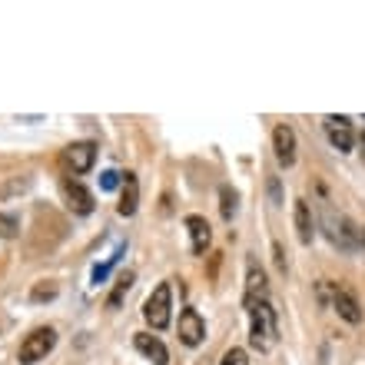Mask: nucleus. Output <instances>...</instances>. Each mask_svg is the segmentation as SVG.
<instances>
[{"instance_id":"1","label":"nucleus","mask_w":365,"mask_h":365,"mask_svg":"<svg viewBox=\"0 0 365 365\" xmlns=\"http://www.w3.org/2000/svg\"><path fill=\"white\" fill-rule=\"evenodd\" d=\"M276 339H279L276 309L269 306V299H262V302L250 306V346L256 352H272Z\"/></svg>"},{"instance_id":"2","label":"nucleus","mask_w":365,"mask_h":365,"mask_svg":"<svg viewBox=\"0 0 365 365\" xmlns=\"http://www.w3.org/2000/svg\"><path fill=\"white\" fill-rule=\"evenodd\" d=\"M53 346H57V332H53V329L50 326L34 329V332L20 342V352H17L20 365H34V362H40V359H47Z\"/></svg>"},{"instance_id":"3","label":"nucleus","mask_w":365,"mask_h":365,"mask_svg":"<svg viewBox=\"0 0 365 365\" xmlns=\"http://www.w3.org/2000/svg\"><path fill=\"white\" fill-rule=\"evenodd\" d=\"M170 302H173L170 282H160V286L153 289V296L146 299V306H143V319L156 329V332H163V329L170 326V309H173Z\"/></svg>"},{"instance_id":"4","label":"nucleus","mask_w":365,"mask_h":365,"mask_svg":"<svg viewBox=\"0 0 365 365\" xmlns=\"http://www.w3.org/2000/svg\"><path fill=\"white\" fill-rule=\"evenodd\" d=\"M326 136L339 153H349L356 146V133H352V123L346 116H326Z\"/></svg>"},{"instance_id":"5","label":"nucleus","mask_w":365,"mask_h":365,"mask_svg":"<svg viewBox=\"0 0 365 365\" xmlns=\"http://www.w3.org/2000/svg\"><path fill=\"white\" fill-rule=\"evenodd\" d=\"M180 339H182V346H190V349H196L206 339V322H202V316L196 309H182L180 312Z\"/></svg>"},{"instance_id":"6","label":"nucleus","mask_w":365,"mask_h":365,"mask_svg":"<svg viewBox=\"0 0 365 365\" xmlns=\"http://www.w3.org/2000/svg\"><path fill=\"white\" fill-rule=\"evenodd\" d=\"M272 150H276L279 166H292L296 163V133L289 123H279L272 130Z\"/></svg>"},{"instance_id":"7","label":"nucleus","mask_w":365,"mask_h":365,"mask_svg":"<svg viewBox=\"0 0 365 365\" xmlns=\"http://www.w3.org/2000/svg\"><path fill=\"white\" fill-rule=\"evenodd\" d=\"M63 163L73 170V173H87L96 163V143H73L63 150Z\"/></svg>"},{"instance_id":"8","label":"nucleus","mask_w":365,"mask_h":365,"mask_svg":"<svg viewBox=\"0 0 365 365\" xmlns=\"http://www.w3.org/2000/svg\"><path fill=\"white\" fill-rule=\"evenodd\" d=\"M326 226H329V240L336 242V246H342V250H352V246L362 240V232L356 236V230H352V222H349L346 216H339V220H336V216L329 212V216H326Z\"/></svg>"},{"instance_id":"9","label":"nucleus","mask_w":365,"mask_h":365,"mask_svg":"<svg viewBox=\"0 0 365 365\" xmlns=\"http://www.w3.org/2000/svg\"><path fill=\"white\" fill-rule=\"evenodd\" d=\"M63 192H67V206L77 212V216H90V212H93V192H90L83 182L67 180L63 182Z\"/></svg>"},{"instance_id":"10","label":"nucleus","mask_w":365,"mask_h":365,"mask_svg":"<svg viewBox=\"0 0 365 365\" xmlns=\"http://www.w3.org/2000/svg\"><path fill=\"white\" fill-rule=\"evenodd\" d=\"M133 346H136V352H143L153 365H170V352H166V346L156 336H150V332H136Z\"/></svg>"},{"instance_id":"11","label":"nucleus","mask_w":365,"mask_h":365,"mask_svg":"<svg viewBox=\"0 0 365 365\" xmlns=\"http://www.w3.org/2000/svg\"><path fill=\"white\" fill-rule=\"evenodd\" d=\"M186 230H190V240H192V252L206 256V250H210V242H212L210 222L202 220V216H186Z\"/></svg>"},{"instance_id":"12","label":"nucleus","mask_w":365,"mask_h":365,"mask_svg":"<svg viewBox=\"0 0 365 365\" xmlns=\"http://www.w3.org/2000/svg\"><path fill=\"white\" fill-rule=\"evenodd\" d=\"M136 206H140V182H136L133 173H123V192H120L116 212H120V216H133Z\"/></svg>"},{"instance_id":"13","label":"nucleus","mask_w":365,"mask_h":365,"mask_svg":"<svg viewBox=\"0 0 365 365\" xmlns=\"http://www.w3.org/2000/svg\"><path fill=\"white\" fill-rule=\"evenodd\" d=\"M332 309H336V312L346 319V322H352V326H359V322H362V309H359L356 296H352V292H346V289H336Z\"/></svg>"},{"instance_id":"14","label":"nucleus","mask_w":365,"mask_h":365,"mask_svg":"<svg viewBox=\"0 0 365 365\" xmlns=\"http://www.w3.org/2000/svg\"><path fill=\"white\" fill-rule=\"evenodd\" d=\"M292 216H296L299 242H302V246H309V242H312V236H316V230H312V210H309V202L306 200H296V206H292Z\"/></svg>"},{"instance_id":"15","label":"nucleus","mask_w":365,"mask_h":365,"mask_svg":"<svg viewBox=\"0 0 365 365\" xmlns=\"http://www.w3.org/2000/svg\"><path fill=\"white\" fill-rule=\"evenodd\" d=\"M262 299H266V276H262V269L250 266V272H246V309L262 302Z\"/></svg>"},{"instance_id":"16","label":"nucleus","mask_w":365,"mask_h":365,"mask_svg":"<svg viewBox=\"0 0 365 365\" xmlns=\"http://www.w3.org/2000/svg\"><path fill=\"white\" fill-rule=\"evenodd\" d=\"M133 272L126 269V272H120V276H116V286H113V292H110V299H106V306L110 309H120L123 306V299H126V292H130V289H133Z\"/></svg>"},{"instance_id":"17","label":"nucleus","mask_w":365,"mask_h":365,"mask_svg":"<svg viewBox=\"0 0 365 365\" xmlns=\"http://www.w3.org/2000/svg\"><path fill=\"white\" fill-rule=\"evenodd\" d=\"M220 210H222V220L230 222L232 212H236V192H232V186H220Z\"/></svg>"},{"instance_id":"18","label":"nucleus","mask_w":365,"mask_h":365,"mask_svg":"<svg viewBox=\"0 0 365 365\" xmlns=\"http://www.w3.org/2000/svg\"><path fill=\"white\" fill-rule=\"evenodd\" d=\"M57 296V282H37V286L30 289V299H34V302H50V299Z\"/></svg>"},{"instance_id":"19","label":"nucleus","mask_w":365,"mask_h":365,"mask_svg":"<svg viewBox=\"0 0 365 365\" xmlns=\"http://www.w3.org/2000/svg\"><path fill=\"white\" fill-rule=\"evenodd\" d=\"M220 365H250V356H246V349H230Z\"/></svg>"},{"instance_id":"20","label":"nucleus","mask_w":365,"mask_h":365,"mask_svg":"<svg viewBox=\"0 0 365 365\" xmlns=\"http://www.w3.org/2000/svg\"><path fill=\"white\" fill-rule=\"evenodd\" d=\"M0 232H4V236H17V220H14V216H0Z\"/></svg>"},{"instance_id":"21","label":"nucleus","mask_w":365,"mask_h":365,"mask_svg":"<svg viewBox=\"0 0 365 365\" xmlns=\"http://www.w3.org/2000/svg\"><path fill=\"white\" fill-rule=\"evenodd\" d=\"M329 299H336V289L329 282H319V302H329Z\"/></svg>"},{"instance_id":"22","label":"nucleus","mask_w":365,"mask_h":365,"mask_svg":"<svg viewBox=\"0 0 365 365\" xmlns=\"http://www.w3.org/2000/svg\"><path fill=\"white\" fill-rule=\"evenodd\" d=\"M272 256H276V266H279V272H286V252H282V246H272Z\"/></svg>"},{"instance_id":"23","label":"nucleus","mask_w":365,"mask_h":365,"mask_svg":"<svg viewBox=\"0 0 365 365\" xmlns=\"http://www.w3.org/2000/svg\"><path fill=\"white\" fill-rule=\"evenodd\" d=\"M116 176H120V173H103L100 186H103V190H116Z\"/></svg>"},{"instance_id":"24","label":"nucleus","mask_w":365,"mask_h":365,"mask_svg":"<svg viewBox=\"0 0 365 365\" xmlns=\"http://www.w3.org/2000/svg\"><path fill=\"white\" fill-rule=\"evenodd\" d=\"M269 192H272V200H276V202H279V182H276V180H272V182H269Z\"/></svg>"},{"instance_id":"25","label":"nucleus","mask_w":365,"mask_h":365,"mask_svg":"<svg viewBox=\"0 0 365 365\" xmlns=\"http://www.w3.org/2000/svg\"><path fill=\"white\" fill-rule=\"evenodd\" d=\"M359 143H362V160H365V133H362V140H359Z\"/></svg>"},{"instance_id":"26","label":"nucleus","mask_w":365,"mask_h":365,"mask_svg":"<svg viewBox=\"0 0 365 365\" xmlns=\"http://www.w3.org/2000/svg\"><path fill=\"white\" fill-rule=\"evenodd\" d=\"M362 246H365V230H362Z\"/></svg>"}]
</instances>
